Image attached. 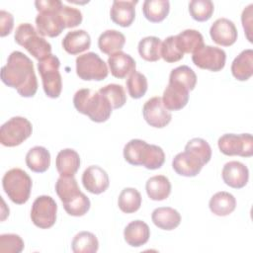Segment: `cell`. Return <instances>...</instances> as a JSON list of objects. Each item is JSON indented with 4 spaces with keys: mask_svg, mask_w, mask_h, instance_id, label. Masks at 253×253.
<instances>
[{
    "mask_svg": "<svg viewBox=\"0 0 253 253\" xmlns=\"http://www.w3.org/2000/svg\"><path fill=\"white\" fill-rule=\"evenodd\" d=\"M192 60L199 68L216 72L224 67L226 53L219 47L204 45L193 53Z\"/></svg>",
    "mask_w": 253,
    "mask_h": 253,
    "instance_id": "8fae6325",
    "label": "cell"
},
{
    "mask_svg": "<svg viewBox=\"0 0 253 253\" xmlns=\"http://www.w3.org/2000/svg\"><path fill=\"white\" fill-rule=\"evenodd\" d=\"M161 44L162 42L159 38L153 36L145 37L138 42V53L146 61H157L161 57Z\"/></svg>",
    "mask_w": 253,
    "mask_h": 253,
    "instance_id": "1f68e13d",
    "label": "cell"
},
{
    "mask_svg": "<svg viewBox=\"0 0 253 253\" xmlns=\"http://www.w3.org/2000/svg\"><path fill=\"white\" fill-rule=\"evenodd\" d=\"M169 82L179 83L185 86L189 91H192L197 83V75L191 67L181 65L172 69L169 75Z\"/></svg>",
    "mask_w": 253,
    "mask_h": 253,
    "instance_id": "d590c367",
    "label": "cell"
},
{
    "mask_svg": "<svg viewBox=\"0 0 253 253\" xmlns=\"http://www.w3.org/2000/svg\"><path fill=\"white\" fill-rule=\"evenodd\" d=\"M252 8H253V4L248 5L243 10L242 15H241L242 26H243V29L245 31L246 38L250 42H252V37H251V33H252Z\"/></svg>",
    "mask_w": 253,
    "mask_h": 253,
    "instance_id": "bcb514c9",
    "label": "cell"
},
{
    "mask_svg": "<svg viewBox=\"0 0 253 253\" xmlns=\"http://www.w3.org/2000/svg\"><path fill=\"white\" fill-rule=\"evenodd\" d=\"M146 143V141L138 138L129 140L124 147V157L126 161L134 166L141 165V154Z\"/></svg>",
    "mask_w": 253,
    "mask_h": 253,
    "instance_id": "ab89813d",
    "label": "cell"
},
{
    "mask_svg": "<svg viewBox=\"0 0 253 253\" xmlns=\"http://www.w3.org/2000/svg\"><path fill=\"white\" fill-rule=\"evenodd\" d=\"M179 49L183 53H194L204 46L203 35L197 30H185L175 36Z\"/></svg>",
    "mask_w": 253,
    "mask_h": 253,
    "instance_id": "f546056e",
    "label": "cell"
},
{
    "mask_svg": "<svg viewBox=\"0 0 253 253\" xmlns=\"http://www.w3.org/2000/svg\"><path fill=\"white\" fill-rule=\"evenodd\" d=\"M56 211L57 205L51 197L40 196L33 203L31 219L37 227L46 229L55 223Z\"/></svg>",
    "mask_w": 253,
    "mask_h": 253,
    "instance_id": "30bf717a",
    "label": "cell"
},
{
    "mask_svg": "<svg viewBox=\"0 0 253 253\" xmlns=\"http://www.w3.org/2000/svg\"><path fill=\"white\" fill-rule=\"evenodd\" d=\"M145 190L150 200L163 201L167 199L171 193V183L166 176L156 175L147 180Z\"/></svg>",
    "mask_w": 253,
    "mask_h": 253,
    "instance_id": "f1b7e54d",
    "label": "cell"
},
{
    "mask_svg": "<svg viewBox=\"0 0 253 253\" xmlns=\"http://www.w3.org/2000/svg\"><path fill=\"white\" fill-rule=\"evenodd\" d=\"M142 115L145 122L153 127L162 128L166 126L172 119L170 111H168L162 102L161 97H152L147 100L142 108Z\"/></svg>",
    "mask_w": 253,
    "mask_h": 253,
    "instance_id": "7c38bea8",
    "label": "cell"
},
{
    "mask_svg": "<svg viewBox=\"0 0 253 253\" xmlns=\"http://www.w3.org/2000/svg\"><path fill=\"white\" fill-rule=\"evenodd\" d=\"M126 84L128 95L132 99H139L143 97L148 87L146 77L138 71H133L131 74H129Z\"/></svg>",
    "mask_w": 253,
    "mask_h": 253,
    "instance_id": "8d00e7d4",
    "label": "cell"
},
{
    "mask_svg": "<svg viewBox=\"0 0 253 253\" xmlns=\"http://www.w3.org/2000/svg\"><path fill=\"white\" fill-rule=\"evenodd\" d=\"M33 126L24 117H13L1 126L0 142L7 147L20 145L32 134Z\"/></svg>",
    "mask_w": 253,
    "mask_h": 253,
    "instance_id": "52a82bcc",
    "label": "cell"
},
{
    "mask_svg": "<svg viewBox=\"0 0 253 253\" xmlns=\"http://www.w3.org/2000/svg\"><path fill=\"white\" fill-rule=\"evenodd\" d=\"M165 161V153L163 149L154 144L146 143L141 154V165L146 169L155 170L160 168Z\"/></svg>",
    "mask_w": 253,
    "mask_h": 253,
    "instance_id": "836d02e7",
    "label": "cell"
},
{
    "mask_svg": "<svg viewBox=\"0 0 253 253\" xmlns=\"http://www.w3.org/2000/svg\"><path fill=\"white\" fill-rule=\"evenodd\" d=\"M231 73L239 81H246L253 75V50H242L231 63Z\"/></svg>",
    "mask_w": 253,
    "mask_h": 253,
    "instance_id": "cb8c5ba5",
    "label": "cell"
},
{
    "mask_svg": "<svg viewBox=\"0 0 253 253\" xmlns=\"http://www.w3.org/2000/svg\"><path fill=\"white\" fill-rule=\"evenodd\" d=\"M118 206L125 213L135 212L141 206L140 193L134 188H125L119 196Z\"/></svg>",
    "mask_w": 253,
    "mask_h": 253,
    "instance_id": "e575fe53",
    "label": "cell"
},
{
    "mask_svg": "<svg viewBox=\"0 0 253 253\" xmlns=\"http://www.w3.org/2000/svg\"><path fill=\"white\" fill-rule=\"evenodd\" d=\"M60 61L56 55L48 56L39 60L38 69L42 77V88L45 95L49 98H58L62 90V80L59 73Z\"/></svg>",
    "mask_w": 253,
    "mask_h": 253,
    "instance_id": "8992f818",
    "label": "cell"
},
{
    "mask_svg": "<svg viewBox=\"0 0 253 253\" xmlns=\"http://www.w3.org/2000/svg\"><path fill=\"white\" fill-rule=\"evenodd\" d=\"M55 166L60 176L72 177L80 167V156L74 149H62L56 155Z\"/></svg>",
    "mask_w": 253,
    "mask_h": 253,
    "instance_id": "7402d4cb",
    "label": "cell"
},
{
    "mask_svg": "<svg viewBox=\"0 0 253 253\" xmlns=\"http://www.w3.org/2000/svg\"><path fill=\"white\" fill-rule=\"evenodd\" d=\"M223 182L234 189L243 188L249 180L247 166L239 161H229L224 164L221 172Z\"/></svg>",
    "mask_w": 253,
    "mask_h": 253,
    "instance_id": "2e32d148",
    "label": "cell"
},
{
    "mask_svg": "<svg viewBox=\"0 0 253 253\" xmlns=\"http://www.w3.org/2000/svg\"><path fill=\"white\" fill-rule=\"evenodd\" d=\"M59 14L62 18L65 29L77 27L82 22V13L77 8H73L63 4L59 10Z\"/></svg>",
    "mask_w": 253,
    "mask_h": 253,
    "instance_id": "ee69618b",
    "label": "cell"
},
{
    "mask_svg": "<svg viewBox=\"0 0 253 253\" xmlns=\"http://www.w3.org/2000/svg\"><path fill=\"white\" fill-rule=\"evenodd\" d=\"M82 184L89 193L99 195L108 189L110 181L107 172L103 168L98 165H92L84 170Z\"/></svg>",
    "mask_w": 253,
    "mask_h": 253,
    "instance_id": "5bb4252c",
    "label": "cell"
},
{
    "mask_svg": "<svg viewBox=\"0 0 253 253\" xmlns=\"http://www.w3.org/2000/svg\"><path fill=\"white\" fill-rule=\"evenodd\" d=\"M76 74L85 81H102L108 74L107 63L95 52H87L76 58Z\"/></svg>",
    "mask_w": 253,
    "mask_h": 253,
    "instance_id": "ba28073f",
    "label": "cell"
},
{
    "mask_svg": "<svg viewBox=\"0 0 253 253\" xmlns=\"http://www.w3.org/2000/svg\"><path fill=\"white\" fill-rule=\"evenodd\" d=\"M26 164L33 172L43 173L50 165V153L43 146H35L28 151Z\"/></svg>",
    "mask_w": 253,
    "mask_h": 253,
    "instance_id": "83f0119b",
    "label": "cell"
},
{
    "mask_svg": "<svg viewBox=\"0 0 253 253\" xmlns=\"http://www.w3.org/2000/svg\"><path fill=\"white\" fill-rule=\"evenodd\" d=\"M14 27L13 15L5 10L0 11V36L6 37L9 35Z\"/></svg>",
    "mask_w": 253,
    "mask_h": 253,
    "instance_id": "f6af8a7d",
    "label": "cell"
},
{
    "mask_svg": "<svg viewBox=\"0 0 253 253\" xmlns=\"http://www.w3.org/2000/svg\"><path fill=\"white\" fill-rule=\"evenodd\" d=\"M55 192L69 215L82 216L89 211L90 200L80 191L74 176H60L55 183Z\"/></svg>",
    "mask_w": 253,
    "mask_h": 253,
    "instance_id": "3957f363",
    "label": "cell"
},
{
    "mask_svg": "<svg viewBox=\"0 0 253 253\" xmlns=\"http://www.w3.org/2000/svg\"><path fill=\"white\" fill-rule=\"evenodd\" d=\"M99 93H101L108 99L113 109H120L126 102V95L125 89L122 85L119 84H108L102 87L99 90Z\"/></svg>",
    "mask_w": 253,
    "mask_h": 253,
    "instance_id": "f35d334b",
    "label": "cell"
},
{
    "mask_svg": "<svg viewBox=\"0 0 253 253\" xmlns=\"http://www.w3.org/2000/svg\"><path fill=\"white\" fill-rule=\"evenodd\" d=\"M189 90L176 82H169L162 96L164 107L168 111H178L183 109L189 101Z\"/></svg>",
    "mask_w": 253,
    "mask_h": 253,
    "instance_id": "ac0fdd59",
    "label": "cell"
},
{
    "mask_svg": "<svg viewBox=\"0 0 253 253\" xmlns=\"http://www.w3.org/2000/svg\"><path fill=\"white\" fill-rule=\"evenodd\" d=\"M221 153L227 156L251 157L253 155V139L250 133H225L217 140Z\"/></svg>",
    "mask_w": 253,
    "mask_h": 253,
    "instance_id": "9c48e42d",
    "label": "cell"
},
{
    "mask_svg": "<svg viewBox=\"0 0 253 253\" xmlns=\"http://www.w3.org/2000/svg\"><path fill=\"white\" fill-rule=\"evenodd\" d=\"M25 247L23 239L14 233L0 235V253H20Z\"/></svg>",
    "mask_w": 253,
    "mask_h": 253,
    "instance_id": "7bdbcfd3",
    "label": "cell"
},
{
    "mask_svg": "<svg viewBox=\"0 0 253 253\" xmlns=\"http://www.w3.org/2000/svg\"><path fill=\"white\" fill-rule=\"evenodd\" d=\"M214 10L213 3L211 0H192L189 3V12L191 17L198 22H205L211 19Z\"/></svg>",
    "mask_w": 253,
    "mask_h": 253,
    "instance_id": "74e56055",
    "label": "cell"
},
{
    "mask_svg": "<svg viewBox=\"0 0 253 253\" xmlns=\"http://www.w3.org/2000/svg\"><path fill=\"white\" fill-rule=\"evenodd\" d=\"M170 2L168 0H145L142 5L144 17L152 23L162 22L169 14Z\"/></svg>",
    "mask_w": 253,
    "mask_h": 253,
    "instance_id": "4dcf8cb0",
    "label": "cell"
},
{
    "mask_svg": "<svg viewBox=\"0 0 253 253\" xmlns=\"http://www.w3.org/2000/svg\"><path fill=\"white\" fill-rule=\"evenodd\" d=\"M124 237L129 246L140 247L144 245L150 237L149 226L142 220H133L126 226Z\"/></svg>",
    "mask_w": 253,
    "mask_h": 253,
    "instance_id": "603a6c76",
    "label": "cell"
},
{
    "mask_svg": "<svg viewBox=\"0 0 253 253\" xmlns=\"http://www.w3.org/2000/svg\"><path fill=\"white\" fill-rule=\"evenodd\" d=\"M210 35L211 40L222 46H230L237 40V30L232 21L226 18L215 20L211 29Z\"/></svg>",
    "mask_w": 253,
    "mask_h": 253,
    "instance_id": "9a60e30c",
    "label": "cell"
},
{
    "mask_svg": "<svg viewBox=\"0 0 253 253\" xmlns=\"http://www.w3.org/2000/svg\"><path fill=\"white\" fill-rule=\"evenodd\" d=\"M108 64L112 75L116 78L123 79L135 71V61L127 53L118 51L108 58Z\"/></svg>",
    "mask_w": 253,
    "mask_h": 253,
    "instance_id": "ffe728a7",
    "label": "cell"
},
{
    "mask_svg": "<svg viewBox=\"0 0 253 253\" xmlns=\"http://www.w3.org/2000/svg\"><path fill=\"white\" fill-rule=\"evenodd\" d=\"M185 150L198 156L204 164H207L211 158V148L210 144L208 141L200 137L190 139L185 146Z\"/></svg>",
    "mask_w": 253,
    "mask_h": 253,
    "instance_id": "60d3db41",
    "label": "cell"
},
{
    "mask_svg": "<svg viewBox=\"0 0 253 253\" xmlns=\"http://www.w3.org/2000/svg\"><path fill=\"white\" fill-rule=\"evenodd\" d=\"M62 2L59 0H38L35 2V6L39 12L45 10H54L62 6Z\"/></svg>",
    "mask_w": 253,
    "mask_h": 253,
    "instance_id": "7dc6e473",
    "label": "cell"
},
{
    "mask_svg": "<svg viewBox=\"0 0 253 253\" xmlns=\"http://www.w3.org/2000/svg\"><path fill=\"white\" fill-rule=\"evenodd\" d=\"M204 165V162L198 156L186 150L178 153L172 161L174 171L177 174L185 177L197 176L201 172Z\"/></svg>",
    "mask_w": 253,
    "mask_h": 253,
    "instance_id": "e0dca14e",
    "label": "cell"
},
{
    "mask_svg": "<svg viewBox=\"0 0 253 253\" xmlns=\"http://www.w3.org/2000/svg\"><path fill=\"white\" fill-rule=\"evenodd\" d=\"M98 248L99 241L97 237L89 231L77 233L71 242V249L74 253H95Z\"/></svg>",
    "mask_w": 253,
    "mask_h": 253,
    "instance_id": "d6a6232c",
    "label": "cell"
},
{
    "mask_svg": "<svg viewBox=\"0 0 253 253\" xmlns=\"http://www.w3.org/2000/svg\"><path fill=\"white\" fill-rule=\"evenodd\" d=\"M184 53L179 49L175 36H170L165 39L161 44V57L169 63L181 60Z\"/></svg>",
    "mask_w": 253,
    "mask_h": 253,
    "instance_id": "b9f144b4",
    "label": "cell"
},
{
    "mask_svg": "<svg viewBox=\"0 0 253 253\" xmlns=\"http://www.w3.org/2000/svg\"><path fill=\"white\" fill-rule=\"evenodd\" d=\"M1 80L8 87L15 88L25 98L35 96L38 80L33 61L23 52L15 50L10 53L6 65L1 68Z\"/></svg>",
    "mask_w": 253,
    "mask_h": 253,
    "instance_id": "6da1fadb",
    "label": "cell"
},
{
    "mask_svg": "<svg viewBox=\"0 0 253 253\" xmlns=\"http://www.w3.org/2000/svg\"><path fill=\"white\" fill-rule=\"evenodd\" d=\"M126 43L124 34L117 30H107L103 32L98 39L99 49L108 55L121 51Z\"/></svg>",
    "mask_w": 253,
    "mask_h": 253,
    "instance_id": "484cf974",
    "label": "cell"
},
{
    "mask_svg": "<svg viewBox=\"0 0 253 253\" xmlns=\"http://www.w3.org/2000/svg\"><path fill=\"white\" fill-rule=\"evenodd\" d=\"M209 207L211 211L215 215L226 216L235 210L236 200L232 194L221 191L215 193L211 198Z\"/></svg>",
    "mask_w": 253,
    "mask_h": 253,
    "instance_id": "4316f807",
    "label": "cell"
},
{
    "mask_svg": "<svg viewBox=\"0 0 253 253\" xmlns=\"http://www.w3.org/2000/svg\"><path fill=\"white\" fill-rule=\"evenodd\" d=\"M73 105L75 109L86 115L95 123H104L111 117L113 107L108 99L99 93L88 88L79 89L73 97Z\"/></svg>",
    "mask_w": 253,
    "mask_h": 253,
    "instance_id": "7a4b0ae2",
    "label": "cell"
},
{
    "mask_svg": "<svg viewBox=\"0 0 253 253\" xmlns=\"http://www.w3.org/2000/svg\"><path fill=\"white\" fill-rule=\"evenodd\" d=\"M151 219L157 227L164 230H173L179 226L181 214L173 208L161 207L152 211Z\"/></svg>",
    "mask_w": 253,
    "mask_h": 253,
    "instance_id": "d4e9b609",
    "label": "cell"
},
{
    "mask_svg": "<svg viewBox=\"0 0 253 253\" xmlns=\"http://www.w3.org/2000/svg\"><path fill=\"white\" fill-rule=\"evenodd\" d=\"M91 45L90 35L84 30H75L68 32L62 40L63 49L71 54H79L88 48Z\"/></svg>",
    "mask_w": 253,
    "mask_h": 253,
    "instance_id": "44dd1931",
    "label": "cell"
},
{
    "mask_svg": "<svg viewBox=\"0 0 253 253\" xmlns=\"http://www.w3.org/2000/svg\"><path fill=\"white\" fill-rule=\"evenodd\" d=\"M14 39L38 60L51 54V44L43 37L39 36L38 31L29 23H22L16 28Z\"/></svg>",
    "mask_w": 253,
    "mask_h": 253,
    "instance_id": "5b68a950",
    "label": "cell"
},
{
    "mask_svg": "<svg viewBox=\"0 0 253 253\" xmlns=\"http://www.w3.org/2000/svg\"><path fill=\"white\" fill-rule=\"evenodd\" d=\"M2 186L4 192L14 204L23 205L30 198L33 181L24 170L12 168L4 174Z\"/></svg>",
    "mask_w": 253,
    "mask_h": 253,
    "instance_id": "277c9868",
    "label": "cell"
},
{
    "mask_svg": "<svg viewBox=\"0 0 253 253\" xmlns=\"http://www.w3.org/2000/svg\"><path fill=\"white\" fill-rule=\"evenodd\" d=\"M63 5V4H62ZM62 6L54 10H45L39 12L36 17V26L38 33L42 37L55 38L65 29L59 10Z\"/></svg>",
    "mask_w": 253,
    "mask_h": 253,
    "instance_id": "4fadbf2b",
    "label": "cell"
},
{
    "mask_svg": "<svg viewBox=\"0 0 253 253\" xmlns=\"http://www.w3.org/2000/svg\"><path fill=\"white\" fill-rule=\"evenodd\" d=\"M137 0L131 1H118L115 0L110 10L112 21L124 28L129 27L135 18V5Z\"/></svg>",
    "mask_w": 253,
    "mask_h": 253,
    "instance_id": "d6986e66",
    "label": "cell"
}]
</instances>
